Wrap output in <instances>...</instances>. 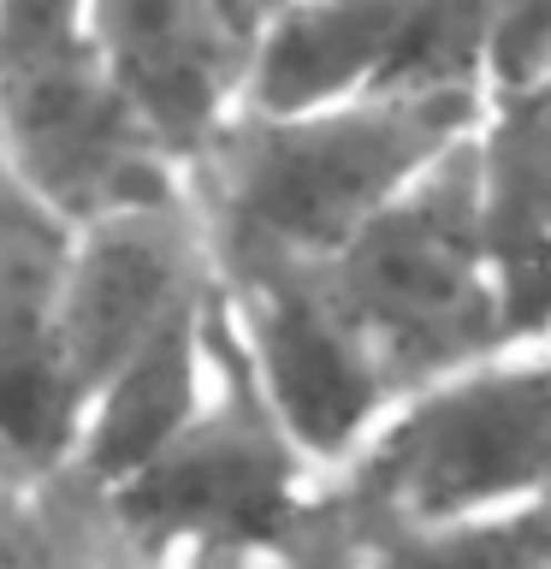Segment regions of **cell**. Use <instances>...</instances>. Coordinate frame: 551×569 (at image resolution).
I'll return each instance as SVG.
<instances>
[{
  "instance_id": "obj_16",
  "label": "cell",
  "mask_w": 551,
  "mask_h": 569,
  "mask_svg": "<svg viewBox=\"0 0 551 569\" xmlns=\"http://www.w3.org/2000/svg\"><path fill=\"white\" fill-rule=\"evenodd\" d=\"M220 7H226L231 24H238L243 42H256V36H261L267 24H273V18H279L284 7H291V0H220Z\"/></svg>"
},
{
  "instance_id": "obj_2",
  "label": "cell",
  "mask_w": 551,
  "mask_h": 569,
  "mask_svg": "<svg viewBox=\"0 0 551 569\" xmlns=\"http://www.w3.org/2000/svg\"><path fill=\"white\" fill-rule=\"evenodd\" d=\"M551 498V332L504 338L391 398L327 469L338 546L373 528L474 522Z\"/></svg>"
},
{
  "instance_id": "obj_1",
  "label": "cell",
  "mask_w": 551,
  "mask_h": 569,
  "mask_svg": "<svg viewBox=\"0 0 551 569\" xmlns=\"http://www.w3.org/2000/svg\"><path fill=\"white\" fill-rule=\"evenodd\" d=\"M480 107L487 96L457 89L231 107L178 172L213 273L256 261H327L474 131Z\"/></svg>"
},
{
  "instance_id": "obj_12",
  "label": "cell",
  "mask_w": 551,
  "mask_h": 569,
  "mask_svg": "<svg viewBox=\"0 0 551 569\" xmlns=\"http://www.w3.org/2000/svg\"><path fill=\"white\" fill-rule=\"evenodd\" d=\"M119 546L101 492L78 475L0 457V569H101Z\"/></svg>"
},
{
  "instance_id": "obj_3",
  "label": "cell",
  "mask_w": 551,
  "mask_h": 569,
  "mask_svg": "<svg viewBox=\"0 0 551 569\" xmlns=\"http://www.w3.org/2000/svg\"><path fill=\"white\" fill-rule=\"evenodd\" d=\"M124 546L178 563H279L350 546L327 528V469L302 445L238 345L220 302L213 362L190 416L101 492Z\"/></svg>"
},
{
  "instance_id": "obj_7",
  "label": "cell",
  "mask_w": 551,
  "mask_h": 569,
  "mask_svg": "<svg viewBox=\"0 0 551 569\" xmlns=\"http://www.w3.org/2000/svg\"><path fill=\"white\" fill-rule=\"evenodd\" d=\"M213 291H220V279H213L184 184L71 220L60 332L78 409L160 332L202 315Z\"/></svg>"
},
{
  "instance_id": "obj_8",
  "label": "cell",
  "mask_w": 551,
  "mask_h": 569,
  "mask_svg": "<svg viewBox=\"0 0 551 569\" xmlns=\"http://www.w3.org/2000/svg\"><path fill=\"white\" fill-rule=\"evenodd\" d=\"M213 279L261 391L320 469H332L385 409V386L338 315L320 261H256Z\"/></svg>"
},
{
  "instance_id": "obj_13",
  "label": "cell",
  "mask_w": 551,
  "mask_h": 569,
  "mask_svg": "<svg viewBox=\"0 0 551 569\" xmlns=\"http://www.w3.org/2000/svg\"><path fill=\"white\" fill-rule=\"evenodd\" d=\"M344 569H551V510H504L474 522L373 528L350 540Z\"/></svg>"
},
{
  "instance_id": "obj_6",
  "label": "cell",
  "mask_w": 551,
  "mask_h": 569,
  "mask_svg": "<svg viewBox=\"0 0 551 569\" xmlns=\"http://www.w3.org/2000/svg\"><path fill=\"white\" fill-rule=\"evenodd\" d=\"M492 0H291L249 42L238 107H314L373 89L487 96Z\"/></svg>"
},
{
  "instance_id": "obj_9",
  "label": "cell",
  "mask_w": 551,
  "mask_h": 569,
  "mask_svg": "<svg viewBox=\"0 0 551 569\" xmlns=\"http://www.w3.org/2000/svg\"><path fill=\"white\" fill-rule=\"evenodd\" d=\"M71 220L0 172V457L66 469L78 433L60 279Z\"/></svg>"
},
{
  "instance_id": "obj_4",
  "label": "cell",
  "mask_w": 551,
  "mask_h": 569,
  "mask_svg": "<svg viewBox=\"0 0 551 569\" xmlns=\"http://www.w3.org/2000/svg\"><path fill=\"white\" fill-rule=\"evenodd\" d=\"M320 279L385 386V403L444 368L504 345L492 273L474 231L469 137L398 190L344 249L320 261Z\"/></svg>"
},
{
  "instance_id": "obj_14",
  "label": "cell",
  "mask_w": 551,
  "mask_h": 569,
  "mask_svg": "<svg viewBox=\"0 0 551 569\" xmlns=\"http://www.w3.org/2000/svg\"><path fill=\"white\" fill-rule=\"evenodd\" d=\"M551 78V0H492L487 96Z\"/></svg>"
},
{
  "instance_id": "obj_11",
  "label": "cell",
  "mask_w": 551,
  "mask_h": 569,
  "mask_svg": "<svg viewBox=\"0 0 551 569\" xmlns=\"http://www.w3.org/2000/svg\"><path fill=\"white\" fill-rule=\"evenodd\" d=\"M474 231L504 338L551 332V78L492 89L469 131Z\"/></svg>"
},
{
  "instance_id": "obj_10",
  "label": "cell",
  "mask_w": 551,
  "mask_h": 569,
  "mask_svg": "<svg viewBox=\"0 0 551 569\" xmlns=\"http://www.w3.org/2000/svg\"><path fill=\"white\" fill-rule=\"evenodd\" d=\"M107 78L131 113L184 160L243 101L249 42L220 0H83Z\"/></svg>"
},
{
  "instance_id": "obj_17",
  "label": "cell",
  "mask_w": 551,
  "mask_h": 569,
  "mask_svg": "<svg viewBox=\"0 0 551 569\" xmlns=\"http://www.w3.org/2000/svg\"><path fill=\"white\" fill-rule=\"evenodd\" d=\"M545 510H551V498H545Z\"/></svg>"
},
{
  "instance_id": "obj_5",
  "label": "cell",
  "mask_w": 551,
  "mask_h": 569,
  "mask_svg": "<svg viewBox=\"0 0 551 569\" xmlns=\"http://www.w3.org/2000/svg\"><path fill=\"white\" fill-rule=\"evenodd\" d=\"M0 172L60 220L178 190L167 142L107 78L83 0H0Z\"/></svg>"
},
{
  "instance_id": "obj_15",
  "label": "cell",
  "mask_w": 551,
  "mask_h": 569,
  "mask_svg": "<svg viewBox=\"0 0 551 569\" xmlns=\"http://www.w3.org/2000/svg\"><path fill=\"white\" fill-rule=\"evenodd\" d=\"M101 569H344V558L314 551V558H279V563H178V558H149V551H137V546H119V558L101 563Z\"/></svg>"
}]
</instances>
